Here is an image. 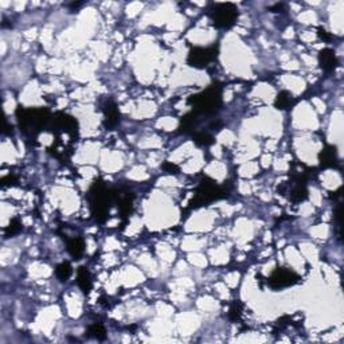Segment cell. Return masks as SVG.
<instances>
[{
    "label": "cell",
    "instance_id": "cell-2",
    "mask_svg": "<svg viewBox=\"0 0 344 344\" xmlns=\"http://www.w3.org/2000/svg\"><path fill=\"white\" fill-rule=\"evenodd\" d=\"M193 112L199 115H214L222 105V89L218 84H213L204 90L188 98Z\"/></svg>",
    "mask_w": 344,
    "mask_h": 344
},
{
    "label": "cell",
    "instance_id": "cell-4",
    "mask_svg": "<svg viewBox=\"0 0 344 344\" xmlns=\"http://www.w3.org/2000/svg\"><path fill=\"white\" fill-rule=\"evenodd\" d=\"M226 195H228L226 191L221 186H218L213 179L204 177L199 184V187H198L197 195L193 199V202L190 203V207L195 208L201 207V206H206V204L214 202V201L225 198Z\"/></svg>",
    "mask_w": 344,
    "mask_h": 344
},
{
    "label": "cell",
    "instance_id": "cell-14",
    "mask_svg": "<svg viewBox=\"0 0 344 344\" xmlns=\"http://www.w3.org/2000/svg\"><path fill=\"white\" fill-rule=\"evenodd\" d=\"M197 122H198V115L191 111L190 113H187V115L182 118L179 129H180V132H183V133H188V132H191L194 128H195Z\"/></svg>",
    "mask_w": 344,
    "mask_h": 344
},
{
    "label": "cell",
    "instance_id": "cell-24",
    "mask_svg": "<svg viewBox=\"0 0 344 344\" xmlns=\"http://www.w3.org/2000/svg\"><path fill=\"white\" fill-rule=\"evenodd\" d=\"M281 8H283V4L277 3V4L273 5V7H270V11H272V12H274V10H281Z\"/></svg>",
    "mask_w": 344,
    "mask_h": 344
},
{
    "label": "cell",
    "instance_id": "cell-13",
    "mask_svg": "<svg viewBox=\"0 0 344 344\" xmlns=\"http://www.w3.org/2000/svg\"><path fill=\"white\" fill-rule=\"evenodd\" d=\"M77 281H78V285L80 288L82 289L84 293H89L91 289V280H90V273L87 272V269L81 266L78 268V273H77Z\"/></svg>",
    "mask_w": 344,
    "mask_h": 344
},
{
    "label": "cell",
    "instance_id": "cell-21",
    "mask_svg": "<svg viewBox=\"0 0 344 344\" xmlns=\"http://www.w3.org/2000/svg\"><path fill=\"white\" fill-rule=\"evenodd\" d=\"M241 315H242V304L235 301V303L233 304V307L230 308L229 316H230V319L233 320V321H237V320H239V317H241Z\"/></svg>",
    "mask_w": 344,
    "mask_h": 344
},
{
    "label": "cell",
    "instance_id": "cell-23",
    "mask_svg": "<svg viewBox=\"0 0 344 344\" xmlns=\"http://www.w3.org/2000/svg\"><path fill=\"white\" fill-rule=\"evenodd\" d=\"M319 36L320 38H323L324 41H329V39H331V35H328L327 31L323 30V29H319Z\"/></svg>",
    "mask_w": 344,
    "mask_h": 344
},
{
    "label": "cell",
    "instance_id": "cell-11",
    "mask_svg": "<svg viewBox=\"0 0 344 344\" xmlns=\"http://www.w3.org/2000/svg\"><path fill=\"white\" fill-rule=\"evenodd\" d=\"M320 164L323 168L334 167L336 162H338V153H336V148L334 145H327L323 151L320 152Z\"/></svg>",
    "mask_w": 344,
    "mask_h": 344
},
{
    "label": "cell",
    "instance_id": "cell-16",
    "mask_svg": "<svg viewBox=\"0 0 344 344\" xmlns=\"http://www.w3.org/2000/svg\"><path fill=\"white\" fill-rule=\"evenodd\" d=\"M292 100H293L292 94H290L289 91L283 90L277 94V98H276L274 105H276V108L280 109V111H284V109H288L289 105L292 104Z\"/></svg>",
    "mask_w": 344,
    "mask_h": 344
},
{
    "label": "cell",
    "instance_id": "cell-5",
    "mask_svg": "<svg viewBox=\"0 0 344 344\" xmlns=\"http://www.w3.org/2000/svg\"><path fill=\"white\" fill-rule=\"evenodd\" d=\"M238 18V10L233 3H219L215 4L211 12L214 26L218 29H230Z\"/></svg>",
    "mask_w": 344,
    "mask_h": 344
},
{
    "label": "cell",
    "instance_id": "cell-8",
    "mask_svg": "<svg viewBox=\"0 0 344 344\" xmlns=\"http://www.w3.org/2000/svg\"><path fill=\"white\" fill-rule=\"evenodd\" d=\"M50 128L54 132H61L70 136L71 140H76L78 133V122L74 117L69 116L66 113H57L56 117L51 120Z\"/></svg>",
    "mask_w": 344,
    "mask_h": 344
},
{
    "label": "cell",
    "instance_id": "cell-9",
    "mask_svg": "<svg viewBox=\"0 0 344 344\" xmlns=\"http://www.w3.org/2000/svg\"><path fill=\"white\" fill-rule=\"evenodd\" d=\"M319 63L320 67L327 73H331L336 69L338 66V58L335 56V51L332 49H324L320 51L319 54Z\"/></svg>",
    "mask_w": 344,
    "mask_h": 344
},
{
    "label": "cell",
    "instance_id": "cell-6",
    "mask_svg": "<svg viewBox=\"0 0 344 344\" xmlns=\"http://www.w3.org/2000/svg\"><path fill=\"white\" fill-rule=\"evenodd\" d=\"M218 57V47L213 46V47H194L190 50L187 57L188 65L191 67H197V69H203L206 67L208 63H211L215 61V58Z\"/></svg>",
    "mask_w": 344,
    "mask_h": 344
},
{
    "label": "cell",
    "instance_id": "cell-12",
    "mask_svg": "<svg viewBox=\"0 0 344 344\" xmlns=\"http://www.w3.org/2000/svg\"><path fill=\"white\" fill-rule=\"evenodd\" d=\"M67 252H69L71 257L76 258V259L81 258L84 252H85V242H84V239L81 237L69 239L67 241Z\"/></svg>",
    "mask_w": 344,
    "mask_h": 344
},
{
    "label": "cell",
    "instance_id": "cell-22",
    "mask_svg": "<svg viewBox=\"0 0 344 344\" xmlns=\"http://www.w3.org/2000/svg\"><path fill=\"white\" fill-rule=\"evenodd\" d=\"M162 168L166 173H177V172H179V168H177L175 164H172L171 162L163 163Z\"/></svg>",
    "mask_w": 344,
    "mask_h": 344
},
{
    "label": "cell",
    "instance_id": "cell-10",
    "mask_svg": "<svg viewBox=\"0 0 344 344\" xmlns=\"http://www.w3.org/2000/svg\"><path fill=\"white\" fill-rule=\"evenodd\" d=\"M104 117H105V125L107 127H115L118 120H120V112H118V108L115 104V101L105 102L104 105Z\"/></svg>",
    "mask_w": 344,
    "mask_h": 344
},
{
    "label": "cell",
    "instance_id": "cell-3",
    "mask_svg": "<svg viewBox=\"0 0 344 344\" xmlns=\"http://www.w3.org/2000/svg\"><path fill=\"white\" fill-rule=\"evenodd\" d=\"M113 190L107 188L101 180H97L93 183V186L89 190V202H90L91 214L96 221L104 222L107 219L109 213V206L115 201L116 194H113Z\"/></svg>",
    "mask_w": 344,
    "mask_h": 344
},
{
    "label": "cell",
    "instance_id": "cell-19",
    "mask_svg": "<svg viewBox=\"0 0 344 344\" xmlns=\"http://www.w3.org/2000/svg\"><path fill=\"white\" fill-rule=\"evenodd\" d=\"M194 142H195V144L199 145V147H208V145L213 144L214 140L213 136L208 135L207 132H199V133H197V135L194 136Z\"/></svg>",
    "mask_w": 344,
    "mask_h": 344
},
{
    "label": "cell",
    "instance_id": "cell-17",
    "mask_svg": "<svg viewBox=\"0 0 344 344\" xmlns=\"http://www.w3.org/2000/svg\"><path fill=\"white\" fill-rule=\"evenodd\" d=\"M87 336L94 338L97 340H105L107 338V329L101 323H94L87 329Z\"/></svg>",
    "mask_w": 344,
    "mask_h": 344
},
{
    "label": "cell",
    "instance_id": "cell-20",
    "mask_svg": "<svg viewBox=\"0 0 344 344\" xmlns=\"http://www.w3.org/2000/svg\"><path fill=\"white\" fill-rule=\"evenodd\" d=\"M21 230H22L21 222H19L18 219H12L10 225L5 228V237L7 238L14 237V235H16V234L19 233Z\"/></svg>",
    "mask_w": 344,
    "mask_h": 344
},
{
    "label": "cell",
    "instance_id": "cell-1",
    "mask_svg": "<svg viewBox=\"0 0 344 344\" xmlns=\"http://www.w3.org/2000/svg\"><path fill=\"white\" fill-rule=\"evenodd\" d=\"M16 117L19 127L27 136L35 137L51 124V113L43 108H18Z\"/></svg>",
    "mask_w": 344,
    "mask_h": 344
},
{
    "label": "cell",
    "instance_id": "cell-18",
    "mask_svg": "<svg viewBox=\"0 0 344 344\" xmlns=\"http://www.w3.org/2000/svg\"><path fill=\"white\" fill-rule=\"evenodd\" d=\"M71 273H73V268H71V265L69 262L59 263L56 269V276L62 283H65V281L70 279Z\"/></svg>",
    "mask_w": 344,
    "mask_h": 344
},
{
    "label": "cell",
    "instance_id": "cell-7",
    "mask_svg": "<svg viewBox=\"0 0 344 344\" xmlns=\"http://www.w3.org/2000/svg\"><path fill=\"white\" fill-rule=\"evenodd\" d=\"M299 280V274L294 273L293 270H290L288 268H277L272 273V276L269 277L268 284L270 288L283 289L297 284Z\"/></svg>",
    "mask_w": 344,
    "mask_h": 344
},
{
    "label": "cell",
    "instance_id": "cell-15",
    "mask_svg": "<svg viewBox=\"0 0 344 344\" xmlns=\"http://www.w3.org/2000/svg\"><path fill=\"white\" fill-rule=\"evenodd\" d=\"M118 208H120L122 218H127L132 213V210H133V195H132V193H127V195H124L120 199Z\"/></svg>",
    "mask_w": 344,
    "mask_h": 344
}]
</instances>
